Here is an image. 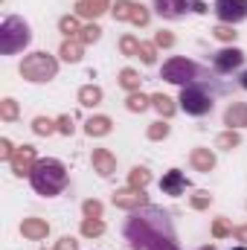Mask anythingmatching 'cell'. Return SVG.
I'll return each instance as SVG.
<instances>
[{"instance_id":"obj_1","label":"cell","mask_w":247,"mask_h":250,"mask_svg":"<svg viewBox=\"0 0 247 250\" xmlns=\"http://www.w3.org/2000/svg\"><path fill=\"white\" fill-rule=\"evenodd\" d=\"M125 239L134 250H181L172 218L160 207H140L125 221Z\"/></svg>"},{"instance_id":"obj_2","label":"cell","mask_w":247,"mask_h":250,"mask_svg":"<svg viewBox=\"0 0 247 250\" xmlns=\"http://www.w3.org/2000/svg\"><path fill=\"white\" fill-rule=\"evenodd\" d=\"M29 184H32V189L38 195L53 198V195H59L67 187V169H64V163L50 160V157L47 160H38L32 166V172H29Z\"/></svg>"},{"instance_id":"obj_3","label":"cell","mask_w":247,"mask_h":250,"mask_svg":"<svg viewBox=\"0 0 247 250\" xmlns=\"http://www.w3.org/2000/svg\"><path fill=\"white\" fill-rule=\"evenodd\" d=\"M29 41H32V32H29V23H26L23 18L9 15V18L0 23V53H3V56H15V53L23 50Z\"/></svg>"},{"instance_id":"obj_4","label":"cell","mask_w":247,"mask_h":250,"mask_svg":"<svg viewBox=\"0 0 247 250\" xmlns=\"http://www.w3.org/2000/svg\"><path fill=\"white\" fill-rule=\"evenodd\" d=\"M56 70H59V62L47 53H32L21 64V76L29 82H50L56 76Z\"/></svg>"},{"instance_id":"obj_5","label":"cell","mask_w":247,"mask_h":250,"mask_svg":"<svg viewBox=\"0 0 247 250\" xmlns=\"http://www.w3.org/2000/svg\"><path fill=\"white\" fill-rule=\"evenodd\" d=\"M181 108H184L186 114H192V117H204V114H209L212 111V93L204 87V84H186L184 90H181Z\"/></svg>"},{"instance_id":"obj_6","label":"cell","mask_w":247,"mask_h":250,"mask_svg":"<svg viewBox=\"0 0 247 250\" xmlns=\"http://www.w3.org/2000/svg\"><path fill=\"white\" fill-rule=\"evenodd\" d=\"M163 79L172 82V84H184L186 87V84L201 79V67L195 62H189V59H169L163 64Z\"/></svg>"},{"instance_id":"obj_7","label":"cell","mask_w":247,"mask_h":250,"mask_svg":"<svg viewBox=\"0 0 247 250\" xmlns=\"http://www.w3.org/2000/svg\"><path fill=\"white\" fill-rule=\"evenodd\" d=\"M215 15L221 23H239L247 18V0H215Z\"/></svg>"},{"instance_id":"obj_8","label":"cell","mask_w":247,"mask_h":250,"mask_svg":"<svg viewBox=\"0 0 247 250\" xmlns=\"http://www.w3.org/2000/svg\"><path fill=\"white\" fill-rule=\"evenodd\" d=\"M114 15H117V21H131L137 26H145L148 23V12L140 3H134V0H117Z\"/></svg>"},{"instance_id":"obj_9","label":"cell","mask_w":247,"mask_h":250,"mask_svg":"<svg viewBox=\"0 0 247 250\" xmlns=\"http://www.w3.org/2000/svg\"><path fill=\"white\" fill-rule=\"evenodd\" d=\"M212 62H215V73H233V70H239V67L245 64V53L236 50V47H230V50L215 53Z\"/></svg>"},{"instance_id":"obj_10","label":"cell","mask_w":247,"mask_h":250,"mask_svg":"<svg viewBox=\"0 0 247 250\" xmlns=\"http://www.w3.org/2000/svg\"><path fill=\"white\" fill-rule=\"evenodd\" d=\"M195 3H198V0H154V9H157L163 18H181L189 9L195 12Z\"/></svg>"},{"instance_id":"obj_11","label":"cell","mask_w":247,"mask_h":250,"mask_svg":"<svg viewBox=\"0 0 247 250\" xmlns=\"http://www.w3.org/2000/svg\"><path fill=\"white\" fill-rule=\"evenodd\" d=\"M12 169H15V175H29L32 172V166L38 163L35 160V148L32 146H23V148H18L15 154H12Z\"/></svg>"},{"instance_id":"obj_12","label":"cell","mask_w":247,"mask_h":250,"mask_svg":"<svg viewBox=\"0 0 247 250\" xmlns=\"http://www.w3.org/2000/svg\"><path fill=\"white\" fill-rule=\"evenodd\" d=\"M114 204L117 207H123V209H140V207H145V195H143V189H134V187H128L123 189V192H117L114 195Z\"/></svg>"},{"instance_id":"obj_13","label":"cell","mask_w":247,"mask_h":250,"mask_svg":"<svg viewBox=\"0 0 247 250\" xmlns=\"http://www.w3.org/2000/svg\"><path fill=\"white\" fill-rule=\"evenodd\" d=\"M93 169H96L102 178H111V175L117 172V160H114V154L105 151V148H96V151H93Z\"/></svg>"},{"instance_id":"obj_14","label":"cell","mask_w":247,"mask_h":250,"mask_svg":"<svg viewBox=\"0 0 247 250\" xmlns=\"http://www.w3.org/2000/svg\"><path fill=\"white\" fill-rule=\"evenodd\" d=\"M160 189H163L166 195H175V198H178V195H184V192H186V178H184V172H181V169H172V172H169V175L160 181Z\"/></svg>"},{"instance_id":"obj_15","label":"cell","mask_w":247,"mask_h":250,"mask_svg":"<svg viewBox=\"0 0 247 250\" xmlns=\"http://www.w3.org/2000/svg\"><path fill=\"white\" fill-rule=\"evenodd\" d=\"M21 230H23V236H26V239H47L50 224H47V221H41V218H26Z\"/></svg>"},{"instance_id":"obj_16","label":"cell","mask_w":247,"mask_h":250,"mask_svg":"<svg viewBox=\"0 0 247 250\" xmlns=\"http://www.w3.org/2000/svg\"><path fill=\"white\" fill-rule=\"evenodd\" d=\"M192 166H195L198 172H209V169L215 166L212 151H209V148H195V151H192Z\"/></svg>"},{"instance_id":"obj_17","label":"cell","mask_w":247,"mask_h":250,"mask_svg":"<svg viewBox=\"0 0 247 250\" xmlns=\"http://www.w3.org/2000/svg\"><path fill=\"white\" fill-rule=\"evenodd\" d=\"M108 9V0H79V15L82 18H99Z\"/></svg>"},{"instance_id":"obj_18","label":"cell","mask_w":247,"mask_h":250,"mask_svg":"<svg viewBox=\"0 0 247 250\" xmlns=\"http://www.w3.org/2000/svg\"><path fill=\"white\" fill-rule=\"evenodd\" d=\"M224 123L230 125V128H239V125H247V105H245V102H236V105H230V111H227Z\"/></svg>"},{"instance_id":"obj_19","label":"cell","mask_w":247,"mask_h":250,"mask_svg":"<svg viewBox=\"0 0 247 250\" xmlns=\"http://www.w3.org/2000/svg\"><path fill=\"white\" fill-rule=\"evenodd\" d=\"M87 134H90V137H105V134H111V120H108V117H90V120H87Z\"/></svg>"},{"instance_id":"obj_20","label":"cell","mask_w":247,"mask_h":250,"mask_svg":"<svg viewBox=\"0 0 247 250\" xmlns=\"http://www.w3.org/2000/svg\"><path fill=\"white\" fill-rule=\"evenodd\" d=\"M82 41H64L62 44V59L64 62H79L82 59Z\"/></svg>"},{"instance_id":"obj_21","label":"cell","mask_w":247,"mask_h":250,"mask_svg":"<svg viewBox=\"0 0 247 250\" xmlns=\"http://www.w3.org/2000/svg\"><path fill=\"white\" fill-rule=\"evenodd\" d=\"M99 99H102V90H99V87H93V84H87V87H82V90H79V102H82V105H87V108H90V105H99Z\"/></svg>"},{"instance_id":"obj_22","label":"cell","mask_w":247,"mask_h":250,"mask_svg":"<svg viewBox=\"0 0 247 250\" xmlns=\"http://www.w3.org/2000/svg\"><path fill=\"white\" fill-rule=\"evenodd\" d=\"M151 105L160 111V117H172V114H175V105H172V99H169V96H163V93L151 96Z\"/></svg>"},{"instance_id":"obj_23","label":"cell","mask_w":247,"mask_h":250,"mask_svg":"<svg viewBox=\"0 0 247 250\" xmlns=\"http://www.w3.org/2000/svg\"><path fill=\"white\" fill-rule=\"evenodd\" d=\"M99 35H102V29L90 23V26H82V32H79V41H82V44H96V41H99Z\"/></svg>"},{"instance_id":"obj_24","label":"cell","mask_w":247,"mask_h":250,"mask_svg":"<svg viewBox=\"0 0 247 250\" xmlns=\"http://www.w3.org/2000/svg\"><path fill=\"white\" fill-rule=\"evenodd\" d=\"M0 117L9 120V123L18 120V102H15V99H3V102H0Z\"/></svg>"},{"instance_id":"obj_25","label":"cell","mask_w":247,"mask_h":250,"mask_svg":"<svg viewBox=\"0 0 247 250\" xmlns=\"http://www.w3.org/2000/svg\"><path fill=\"white\" fill-rule=\"evenodd\" d=\"M148 181H151V175H148L145 169H134V172H131V181H128V184H131L134 189H143V187H148Z\"/></svg>"},{"instance_id":"obj_26","label":"cell","mask_w":247,"mask_h":250,"mask_svg":"<svg viewBox=\"0 0 247 250\" xmlns=\"http://www.w3.org/2000/svg\"><path fill=\"white\" fill-rule=\"evenodd\" d=\"M102 230H105V224L99 218H84V224H82V233L84 236H99Z\"/></svg>"},{"instance_id":"obj_27","label":"cell","mask_w":247,"mask_h":250,"mask_svg":"<svg viewBox=\"0 0 247 250\" xmlns=\"http://www.w3.org/2000/svg\"><path fill=\"white\" fill-rule=\"evenodd\" d=\"M148 102H151V99H145L143 93H131V96H128V111H145Z\"/></svg>"},{"instance_id":"obj_28","label":"cell","mask_w":247,"mask_h":250,"mask_svg":"<svg viewBox=\"0 0 247 250\" xmlns=\"http://www.w3.org/2000/svg\"><path fill=\"white\" fill-rule=\"evenodd\" d=\"M120 82H123V87H128V90H137V87H140V76H137L134 70H123Z\"/></svg>"},{"instance_id":"obj_29","label":"cell","mask_w":247,"mask_h":250,"mask_svg":"<svg viewBox=\"0 0 247 250\" xmlns=\"http://www.w3.org/2000/svg\"><path fill=\"white\" fill-rule=\"evenodd\" d=\"M233 146H239V134L230 128L227 134H221V137H218V148H233Z\"/></svg>"},{"instance_id":"obj_30","label":"cell","mask_w":247,"mask_h":250,"mask_svg":"<svg viewBox=\"0 0 247 250\" xmlns=\"http://www.w3.org/2000/svg\"><path fill=\"white\" fill-rule=\"evenodd\" d=\"M212 35H215L218 41H233V38H236V32H233V26H227V23H221V26H215V29H212Z\"/></svg>"},{"instance_id":"obj_31","label":"cell","mask_w":247,"mask_h":250,"mask_svg":"<svg viewBox=\"0 0 247 250\" xmlns=\"http://www.w3.org/2000/svg\"><path fill=\"white\" fill-rule=\"evenodd\" d=\"M32 128H35V134H53V131H56V123H53V120H44V117H38Z\"/></svg>"},{"instance_id":"obj_32","label":"cell","mask_w":247,"mask_h":250,"mask_svg":"<svg viewBox=\"0 0 247 250\" xmlns=\"http://www.w3.org/2000/svg\"><path fill=\"white\" fill-rule=\"evenodd\" d=\"M166 134H169V125L166 123H154L148 128V140H163Z\"/></svg>"},{"instance_id":"obj_33","label":"cell","mask_w":247,"mask_h":250,"mask_svg":"<svg viewBox=\"0 0 247 250\" xmlns=\"http://www.w3.org/2000/svg\"><path fill=\"white\" fill-rule=\"evenodd\" d=\"M59 26H62L64 35H76V32H82V29H79V21H76V18H62V23H59Z\"/></svg>"},{"instance_id":"obj_34","label":"cell","mask_w":247,"mask_h":250,"mask_svg":"<svg viewBox=\"0 0 247 250\" xmlns=\"http://www.w3.org/2000/svg\"><path fill=\"white\" fill-rule=\"evenodd\" d=\"M123 53H125V56H134V53H140V41H137L134 35H125V38H123Z\"/></svg>"},{"instance_id":"obj_35","label":"cell","mask_w":247,"mask_h":250,"mask_svg":"<svg viewBox=\"0 0 247 250\" xmlns=\"http://www.w3.org/2000/svg\"><path fill=\"white\" fill-rule=\"evenodd\" d=\"M84 215L87 218H99L102 215V204L99 201H84Z\"/></svg>"},{"instance_id":"obj_36","label":"cell","mask_w":247,"mask_h":250,"mask_svg":"<svg viewBox=\"0 0 247 250\" xmlns=\"http://www.w3.org/2000/svg\"><path fill=\"white\" fill-rule=\"evenodd\" d=\"M137 56H143L145 64H154V59H157V56H154V44H140V53H137Z\"/></svg>"},{"instance_id":"obj_37","label":"cell","mask_w":247,"mask_h":250,"mask_svg":"<svg viewBox=\"0 0 247 250\" xmlns=\"http://www.w3.org/2000/svg\"><path fill=\"white\" fill-rule=\"evenodd\" d=\"M209 201H212V198H209V192H195V198H192V207H195V209H204Z\"/></svg>"},{"instance_id":"obj_38","label":"cell","mask_w":247,"mask_h":250,"mask_svg":"<svg viewBox=\"0 0 247 250\" xmlns=\"http://www.w3.org/2000/svg\"><path fill=\"white\" fill-rule=\"evenodd\" d=\"M154 44H157V47H172V44H175V38H172L169 32H157V38H154Z\"/></svg>"},{"instance_id":"obj_39","label":"cell","mask_w":247,"mask_h":250,"mask_svg":"<svg viewBox=\"0 0 247 250\" xmlns=\"http://www.w3.org/2000/svg\"><path fill=\"white\" fill-rule=\"evenodd\" d=\"M12 154H15V151H12V143H9V140H0V157H3V160H12Z\"/></svg>"},{"instance_id":"obj_40","label":"cell","mask_w":247,"mask_h":250,"mask_svg":"<svg viewBox=\"0 0 247 250\" xmlns=\"http://www.w3.org/2000/svg\"><path fill=\"white\" fill-rule=\"evenodd\" d=\"M59 131L62 134H73V120L70 117H59Z\"/></svg>"},{"instance_id":"obj_41","label":"cell","mask_w":247,"mask_h":250,"mask_svg":"<svg viewBox=\"0 0 247 250\" xmlns=\"http://www.w3.org/2000/svg\"><path fill=\"white\" fill-rule=\"evenodd\" d=\"M56 250H76V239H70V236H64L62 242H59V248Z\"/></svg>"},{"instance_id":"obj_42","label":"cell","mask_w":247,"mask_h":250,"mask_svg":"<svg viewBox=\"0 0 247 250\" xmlns=\"http://www.w3.org/2000/svg\"><path fill=\"white\" fill-rule=\"evenodd\" d=\"M227 233H230L227 221H215V236H227Z\"/></svg>"},{"instance_id":"obj_43","label":"cell","mask_w":247,"mask_h":250,"mask_svg":"<svg viewBox=\"0 0 247 250\" xmlns=\"http://www.w3.org/2000/svg\"><path fill=\"white\" fill-rule=\"evenodd\" d=\"M242 87H245V90H247V70H245V73H242Z\"/></svg>"},{"instance_id":"obj_44","label":"cell","mask_w":247,"mask_h":250,"mask_svg":"<svg viewBox=\"0 0 247 250\" xmlns=\"http://www.w3.org/2000/svg\"><path fill=\"white\" fill-rule=\"evenodd\" d=\"M233 250H247V248H233Z\"/></svg>"},{"instance_id":"obj_45","label":"cell","mask_w":247,"mask_h":250,"mask_svg":"<svg viewBox=\"0 0 247 250\" xmlns=\"http://www.w3.org/2000/svg\"><path fill=\"white\" fill-rule=\"evenodd\" d=\"M204 250H212V248H204Z\"/></svg>"}]
</instances>
